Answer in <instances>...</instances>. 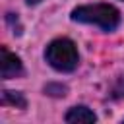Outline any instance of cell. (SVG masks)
Segmentation results:
<instances>
[{
  "mask_svg": "<svg viewBox=\"0 0 124 124\" xmlns=\"http://www.w3.org/2000/svg\"><path fill=\"white\" fill-rule=\"evenodd\" d=\"M72 19L79 23H93L103 31H114L120 23V12L110 4L79 6L72 12Z\"/></svg>",
  "mask_w": 124,
  "mask_h": 124,
  "instance_id": "6da1fadb",
  "label": "cell"
},
{
  "mask_svg": "<svg viewBox=\"0 0 124 124\" xmlns=\"http://www.w3.org/2000/svg\"><path fill=\"white\" fill-rule=\"evenodd\" d=\"M45 58L58 72H74L78 66V48L70 39H54L46 46Z\"/></svg>",
  "mask_w": 124,
  "mask_h": 124,
  "instance_id": "7a4b0ae2",
  "label": "cell"
},
{
  "mask_svg": "<svg viewBox=\"0 0 124 124\" xmlns=\"http://www.w3.org/2000/svg\"><path fill=\"white\" fill-rule=\"evenodd\" d=\"M0 54H2V58H0V70H2V78L4 79H12V78L23 76V64H21V60L16 54H12L6 46L0 48Z\"/></svg>",
  "mask_w": 124,
  "mask_h": 124,
  "instance_id": "3957f363",
  "label": "cell"
},
{
  "mask_svg": "<svg viewBox=\"0 0 124 124\" xmlns=\"http://www.w3.org/2000/svg\"><path fill=\"white\" fill-rule=\"evenodd\" d=\"M95 120H97L95 112H93L91 108L83 107V105L72 107V108L68 110V114H66V122H70V124H78V122H95Z\"/></svg>",
  "mask_w": 124,
  "mask_h": 124,
  "instance_id": "277c9868",
  "label": "cell"
},
{
  "mask_svg": "<svg viewBox=\"0 0 124 124\" xmlns=\"http://www.w3.org/2000/svg\"><path fill=\"white\" fill-rule=\"evenodd\" d=\"M0 101H2V105H12L16 108H25L27 107V101H25L23 93H19V91L6 89V91H2V99Z\"/></svg>",
  "mask_w": 124,
  "mask_h": 124,
  "instance_id": "5b68a950",
  "label": "cell"
},
{
  "mask_svg": "<svg viewBox=\"0 0 124 124\" xmlns=\"http://www.w3.org/2000/svg\"><path fill=\"white\" fill-rule=\"evenodd\" d=\"M66 85H60V83H48L45 87V93L46 95H52V97H64L66 95Z\"/></svg>",
  "mask_w": 124,
  "mask_h": 124,
  "instance_id": "8992f818",
  "label": "cell"
},
{
  "mask_svg": "<svg viewBox=\"0 0 124 124\" xmlns=\"http://www.w3.org/2000/svg\"><path fill=\"white\" fill-rule=\"evenodd\" d=\"M6 19H8V23L12 25V29H14V35H21V25H19V21H17V16H14V14H8V16H6Z\"/></svg>",
  "mask_w": 124,
  "mask_h": 124,
  "instance_id": "52a82bcc",
  "label": "cell"
},
{
  "mask_svg": "<svg viewBox=\"0 0 124 124\" xmlns=\"http://www.w3.org/2000/svg\"><path fill=\"white\" fill-rule=\"evenodd\" d=\"M41 0H27V4H39Z\"/></svg>",
  "mask_w": 124,
  "mask_h": 124,
  "instance_id": "ba28073f",
  "label": "cell"
}]
</instances>
